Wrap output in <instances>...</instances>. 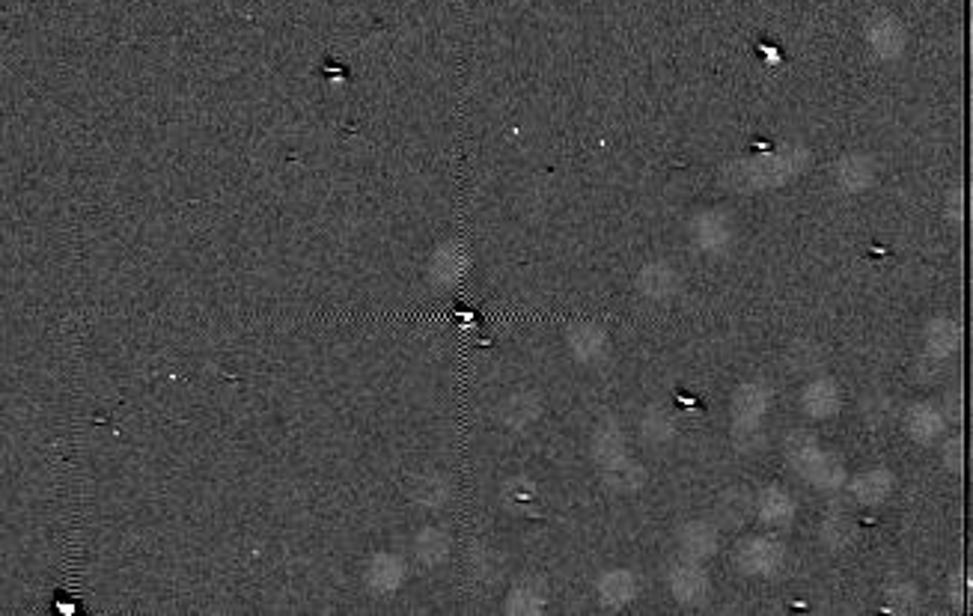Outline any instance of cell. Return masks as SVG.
I'll return each instance as SVG.
<instances>
[{"mask_svg":"<svg viewBox=\"0 0 973 616\" xmlns=\"http://www.w3.org/2000/svg\"><path fill=\"white\" fill-rule=\"evenodd\" d=\"M786 456H789L792 468L822 492H834V489H840L846 483L843 462L834 459L810 432H795L786 441Z\"/></svg>","mask_w":973,"mask_h":616,"instance_id":"obj_1","label":"cell"},{"mask_svg":"<svg viewBox=\"0 0 973 616\" xmlns=\"http://www.w3.org/2000/svg\"><path fill=\"white\" fill-rule=\"evenodd\" d=\"M786 563V545L774 536H747L735 548V566L744 575H774Z\"/></svg>","mask_w":973,"mask_h":616,"instance_id":"obj_2","label":"cell"},{"mask_svg":"<svg viewBox=\"0 0 973 616\" xmlns=\"http://www.w3.org/2000/svg\"><path fill=\"white\" fill-rule=\"evenodd\" d=\"M771 402V390L765 384H741L732 396V429L735 441L741 444L744 438H756L759 423L765 420Z\"/></svg>","mask_w":973,"mask_h":616,"instance_id":"obj_3","label":"cell"},{"mask_svg":"<svg viewBox=\"0 0 973 616\" xmlns=\"http://www.w3.org/2000/svg\"><path fill=\"white\" fill-rule=\"evenodd\" d=\"M667 587L679 605H700L709 596V578L694 560H679L667 575Z\"/></svg>","mask_w":973,"mask_h":616,"instance_id":"obj_4","label":"cell"},{"mask_svg":"<svg viewBox=\"0 0 973 616\" xmlns=\"http://www.w3.org/2000/svg\"><path fill=\"white\" fill-rule=\"evenodd\" d=\"M596 590H599V602H602L608 611H619V608H625L628 602H634V596H637V590H640V581H637V575L628 572V569H610V572H605V575L599 578Z\"/></svg>","mask_w":973,"mask_h":616,"instance_id":"obj_5","label":"cell"},{"mask_svg":"<svg viewBox=\"0 0 973 616\" xmlns=\"http://www.w3.org/2000/svg\"><path fill=\"white\" fill-rule=\"evenodd\" d=\"M905 429H908V435L917 441V444H935L941 435H944V429H947V417L935 408V405H929V402H917L914 408H908V414H905Z\"/></svg>","mask_w":973,"mask_h":616,"instance_id":"obj_6","label":"cell"},{"mask_svg":"<svg viewBox=\"0 0 973 616\" xmlns=\"http://www.w3.org/2000/svg\"><path fill=\"white\" fill-rule=\"evenodd\" d=\"M679 548L685 560L703 563L718 551V527H712L709 521H688L679 530Z\"/></svg>","mask_w":973,"mask_h":616,"instance_id":"obj_7","label":"cell"},{"mask_svg":"<svg viewBox=\"0 0 973 616\" xmlns=\"http://www.w3.org/2000/svg\"><path fill=\"white\" fill-rule=\"evenodd\" d=\"M753 506H756L759 521L765 527H774V530L792 524V518H795V500H792V494L786 492V489H780V486H768L765 492L753 500Z\"/></svg>","mask_w":973,"mask_h":616,"instance_id":"obj_8","label":"cell"},{"mask_svg":"<svg viewBox=\"0 0 973 616\" xmlns=\"http://www.w3.org/2000/svg\"><path fill=\"white\" fill-rule=\"evenodd\" d=\"M840 402H843V399H840V387H837L834 381H828V378L807 384L804 393H801V408H804V414L813 417V420H828V417H834V414L840 411Z\"/></svg>","mask_w":973,"mask_h":616,"instance_id":"obj_9","label":"cell"},{"mask_svg":"<svg viewBox=\"0 0 973 616\" xmlns=\"http://www.w3.org/2000/svg\"><path fill=\"white\" fill-rule=\"evenodd\" d=\"M893 483H896V480H893L890 471H884V468H872V471L857 474L852 483H849V489H852V494L860 500V503L875 506V503H881V500L890 497Z\"/></svg>","mask_w":973,"mask_h":616,"instance_id":"obj_10","label":"cell"},{"mask_svg":"<svg viewBox=\"0 0 973 616\" xmlns=\"http://www.w3.org/2000/svg\"><path fill=\"white\" fill-rule=\"evenodd\" d=\"M593 456H596V462L602 468H610V465L628 459V453H625V435H622V429L613 420L602 423L596 429V435H593Z\"/></svg>","mask_w":973,"mask_h":616,"instance_id":"obj_11","label":"cell"},{"mask_svg":"<svg viewBox=\"0 0 973 616\" xmlns=\"http://www.w3.org/2000/svg\"><path fill=\"white\" fill-rule=\"evenodd\" d=\"M854 536H857V524H854L849 515H843V512L828 515L825 524H822V539H825V545L834 548V551L849 548V545L854 542Z\"/></svg>","mask_w":973,"mask_h":616,"instance_id":"obj_12","label":"cell"},{"mask_svg":"<svg viewBox=\"0 0 973 616\" xmlns=\"http://www.w3.org/2000/svg\"><path fill=\"white\" fill-rule=\"evenodd\" d=\"M605 474H608L610 486L619 489V492H634V489H640L646 483V471L634 459H622V462L610 465V468H605Z\"/></svg>","mask_w":973,"mask_h":616,"instance_id":"obj_13","label":"cell"},{"mask_svg":"<svg viewBox=\"0 0 973 616\" xmlns=\"http://www.w3.org/2000/svg\"><path fill=\"white\" fill-rule=\"evenodd\" d=\"M920 605V593L911 581H893L884 590V608L890 614H911Z\"/></svg>","mask_w":973,"mask_h":616,"instance_id":"obj_14","label":"cell"},{"mask_svg":"<svg viewBox=\"0 0 973 616\" xmlns=\"http://www.w3.org/2000/svg\"><path fill=\"white\" fill-rule=\"evenodd\" d=\"M640 429H643V438L649 441V444H664V441H670L673 438V432H676V423H673V417L664 411V408H649L646 411V417H643V423H640Z\"/></svg>","mask_w":973,"mask_h":616,"instance_id":"obj_15","label":"cell"},{"mask_svg":"<svg viewBox=\"0 0 973 616\" xmlns=\"http://www.w3.org/2000/svg\"><path fill=\"white\" fill-rule=\"evenodd\" d=\"M750 509H753V500H750V494L744 492V489H732V492L724 494V500L718 503V515H721V521H724L727 527H738V524H744L747 515H750Z\"/></svg>","mask_w":973,"mask_h":616,"instance_id":"obj_16","label":"cell"},{"mask_svg":"<svg viewBox=\"0 0 973 616\" xmlns=\"http://www.w3.org/2000/svg\"><path fill=\"white\" fill-rule=\"evenodd\" d=\"M926 349L935 355V358H947L953 349H956V328L953 325H935L929 331V340H926Z\"/></svg>","mask_w":973,"mask_h":616,"instance_id":"obj_17","label":"cell"},{"mask_svg":"<svg viewBox=\"0 0 973 616\" xmlns=\"http://www.w3.org/2000/svg\"><path fill=\"white\" fill-rule=\"evenodd\" d=\"M572 346H575V355H578L581 361H596V358L602 355L605 337H602V331H593V328H587V334L575 337V340H572Z\"/></svg>","mask_w":973,"mask_h":616,"instance_id":"obj_18","label":"cell"},{"mask_svg":"<svg viewBox=\"0 0 973 616\" xmlns=\"http://www.w3.org/2000/svg\"><path fill=\"white\" fill-rule=\"evenodd\" d=\"M962 447H965V438H962V435L950 438L947 447H944V462H947V468L956 471V474H962Z\"/></svg>","mask_w":973,"mask_h":616,"instance_id":"obj_19","label":"cell"}]
</instances>
